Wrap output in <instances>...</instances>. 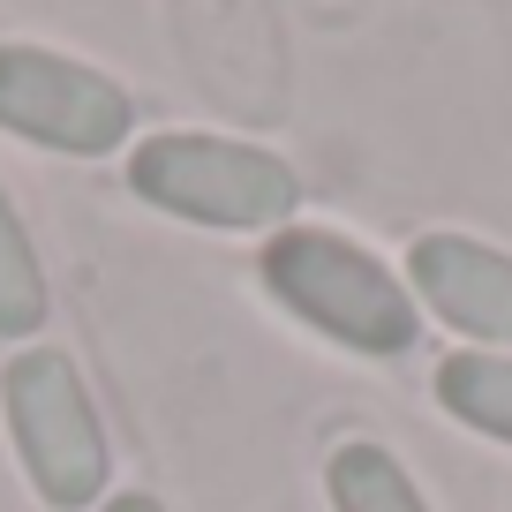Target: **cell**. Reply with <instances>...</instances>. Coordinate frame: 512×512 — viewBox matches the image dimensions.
I'll return each instance as SVG.
<instances>
[{
  "instance_id": "cell-1",
  "label": "cell",
  "mask_w": 512,
  "mask_h": 512,
  "mask_svg": "<svg viewBox=\"0 0 512 512\" xmlns=\"http://www.w3.org/2000/svg\"><path fill=\"white\" fill-rule=\"evenodd\" d=\"M264 287L294 309L302 324H317L324 339L354 354H407L415 347V302L369 249H354L347 234L324 226H279L264 249Z\"/></svg>"
},
{
  "instance_id": "cell-2",
  "label": "cell",
  "mask_w": 512,
  "mask_h": 512,
  "mask_svg": "<svg viewBox=\"0 0 512 512\" xmlns=\"http://www.w3.org/2000/svg\"><path fill=\"white\" fill-rule=\"evenodd\" d=\"M128 189L144 204L174 211L196 226H287L302 204V181L287 159L264 144H234V136H151L128 159Z\"/></svg>"
},
{
  "instance_id": "cell-3",
  "label": "cell",
  "mask_w": 512,
  "mask_h": 512,
  "mask_svg": "<svg viewBox=\"0 0 512 512\" xmlns=\"http://www.w3.org/2000/svg\"><path fill=\"white\" fill-rule=\"evenodd\" d=\"M0 407H8V430H16V460L31 475V490L46 505L76 512L91 497H106L113 452L106 430H98V407L83 392L76 362L53 347H31L0 369Z\"/></svg>"
},
{
  "instance_id": "cell-4",
  "label": "cell",
  "mask_w": 512,
  "mask_h": 512,
  "mask_svg": "<svg viewBox=\"0 0 512 512\" xmlns=\"http://www.w3.org/2000/svg\"><path fill=\"white\" fill-rule=\"evenodd\" d=\"M0 128L23 144L68 151V159H106L113 144H128L136 106L113 76L68 61V53L0 46Z\"/></svg>"
},
{
  "instance_id": "cell-5",
  "label": "cell",
  "mask_w": 512,
  "mask_h": 512,
  "mask_svg": "<svg viewBox=\"0 0 512 512\" xmlns=\"http://www.w3.org/2000/svg\"><path fill=\"white\" fill-rule=\"evenodd\" d=\"M415 294L467 339L512 347V256L467 234H422L415 241Z\"/></svg>"
},
{
  "instance_id": "cell-6",
  "label": "cell",
  "mask_w": 512,
  "mask_h": 512,
  "mask_svg": "<svg viewBox=\"0 0 512 512\" xmlns=\"http://www.w3.org/2000/svg\"><path fill=\"white\" fill-rule=\"evenodd\" d=\"M324 490H332V512H430L384 445H339L324 460Z\"/></svg>"
},
{
  "instance_id": "cell-7",
  "label": "cell",
  "mask_w": 512,
  "mask_h": 512,
  "mask_svg": "<svg viewBox=\"0 0 512 512\" xmlns=\"http://www.w3.org/2000/svg\"><path fill=\"white\" fill-rule=\"evenodd\" d=\"M437 400L467 430L512 445V354H452V362H437Z\"/></svg>"
},
{
  "instance_id": "cell-8",
  "label": "cell",
  "mask_w": 512,
  "mask_h": 512,
  "mask_svg": "<svg viewBox=\"0 0 512 512\" xmlns=\"http://www.w3.org/2000/svg\"><path fill=\"white\" fill-rule=\"evenodd\" d=\"M46 309H53L46 302V264H38L8 189H0V339H31L46 324Z\"/></svg>"
},
{
  "instance_id": "cell-9",
  "label": "cell",
  "mask_w": 512,
  "mask_h": 512,
  "mask_svg": "<svg viewBox=\"0 0 512 512\" xmlns=\"http://www.w3.org/2000/svg\"><path fill=\"white\" fill-rule=\"evenodd\" d=\"M106 512H159L151 497H106Z\"/></svg>"
}]
</instances>
